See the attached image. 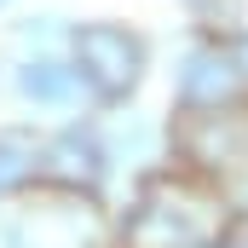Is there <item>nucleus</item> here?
<instances>
[{
    "label": "nucleus",
    "mask_w": 248,
    "mask_h": 248,
    "mask_svg": "<svg viewBox=\"0 0 248 248\" xmlns=\"http://www.w3.org/2000/svg\"><path fill=\"white\" fill-rule=\"evenodd\" d=\"M81 58L93 63V81H98L104 93H122L127 81L139 75V46L127 41L122 29H93V35H81Z\"/></svg>",
    "instance_id": "obj_1"
}]
</instances>
